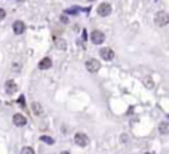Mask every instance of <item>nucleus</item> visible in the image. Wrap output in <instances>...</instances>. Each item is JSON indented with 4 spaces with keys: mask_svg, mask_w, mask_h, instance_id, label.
Instances as JSON below:
<instances>
[{
    "mask_svg": "<svg viewBox=\"0 0 169 154\" xmlns=\"http://www.w3.org/2000/svg\"><path fill=\"white\" fill-rule=\"evenodd\" d=\"M154 22L159 25V27H165L169 24V15L166 12H157L156 17H154Z\"/></svg>",
    "mask_w": 169,
    "mask_h": 154,
    "instance_id": "obj_1",
    "label": "nucleus"
},
{
    "mask_svg": "<svg viewBox=\"0 0 169 154\" xmlns=\"http://www.w3.org/2000/svg\"><path fill=\"white\" fill-rule=\"evenodd\" d=\"M84 65H86V68H88V71H91V73H97V71L100 70V67H101L100 61H98V59H94V58L88 59Z\"/></svg>",
    "mask_w": 169,
    "mask_h": 154,
    "instance_id": "obj_2",
    "label": "nucleus"
},
{
    "mask_svg": "<svg viewBox=\"0 0 169 154\" xmlns=\"http://www.w3.org/2000/svg\"><path fill=\"white\" fill-rule=\"evenodd\" d=\"M74 142H76L79 147H86V145L89 144V138H88L86 134L79 132V134H76V137H74Z\"/></svg>",
    "mask_w": 169,
    "mask_h": 154,
    "instance_id": "obj_3",
    "label": "nucleus"
},
{
    "mask_svg": "<svg viewBox=\"0 0 169 154\" xmlns=\"http://www.w3.org/2000/svg\"><path fill=\"white\" fill-rule=\"evenodd\" d=\"M98 15H101V17H108L110 14H111V5L110 3H101L100 6H98Z\"/></svg>",
    "mask_w": 169,
    "mask_h": 154,
    "instance_id": "obj_4",
    "label": "nucleus"
},
{
    "mask_svg": "<svg viewBox=\"0 0 169 154\" xmlns=\"http://www.w3.org/2000/svg\"><path fill=\"white\" fill-rule=\"evenodd\" d=\"M91 40H92V43L100 45V43H102V42L105 40V36H104V33H102V31L95 30V31H92V34H91Z\"/></svg>",
    "mask_w": 169,
    "mask_h": 154,
    "instance_id": "obj_5",
    "label": "nucleus"
},
{
    "mask_svg": "<svg viewBox=\"0 0 169 154\" xmlns=\"http://www.w3.org/2000/svg\"><path fill=\"white\" fill-rule=\"evenodd\" d=\"M100 55H101L102 59H105V61H111L114 58V52L110 48H102L101 51H100Z\"/></svg>",
    "mask_w": 169,
    "mask_h": 154,
    "instance_id": "obj_6",
    "label": "nucleus"
},
{
    "mask_svg": "<svg viewBox=\"0 0 169 154\" xmlns=\"http://www.w3.org/2000/svg\"><path fill=\"white\" fill-rule=\"evenodd\" d=\"M25 31V24L22 21H17L14 22V33L15 34H22Z\"/></svg>",
    "mask_w": 169,
    "mask_h": 154,
    "instance_id": "obj_7",
    "label": "nucleus"
},
{
    "mask_svg": "<svg viewBox=\"0 0 169 154\" xmlns=\"http://www.w3.org/2000/svg\"><path fill=\"white\" fill-rule=\"evenodd\" d=\"M14 124L15 126H25L27 124V119L22 114H15L14 116Z\"/></svg>",
    "mask_w": 169,
    "mask_h": 154,
    "instance_id": "obj_8",
    "label": "nucleus"
},
{
    "mask_svg": "<svg viewBox=\"0 0 169 154\" xmlns=\"http://www.w3.org/2000/svg\"><path fill=\"white\" fill-rule=\"evenodd\" d=\"M5 89H6V92H8V93H15V92L18 90V86L15 85V82L8 80V82H6V85H5Z\"/></svg>",
    "mask_w": 169,
    "mask_h": 154,
    "instance_id": "obj_9",
    "label": "nucleus"
},
{
    "mask_svg": "<svg viewBox=\"0 0 169 154\" xmlns=\"http://www.w3.org/2000/svg\"><path fill=\"white\" fill-rule=\"evenodd\" d=\"M51 67H52L51 58H43V59L39 62V68L40 70H49Z\"/></svg>",
    "mask_w": 169,
    "mask_h": 154,
    "instance_id": "obj_10",
    "label": "nucleus"
},
{
    "mask_svg": "<svg viewBox=\"0 0 169 154\" xmlns=\"http://www.w3.org/2000/svg\"><path fill=\"white\" fill-rule=\"evenodd\" d=\"M159 132L163 134V135H168L169 134V123L168 121H162V123L159 124Z\"/></svg>",
    "mask_w": 169,
    "mask_h": 154,
    "instance_id": "obj_11",
    "label": "nucleus"
},
{
    "mask_svg": "<svg viewBox=\"0 0 169 154\" xmlns=\"http://www.w3.org/2000/svg\"><path fill=\"white\" fill-rule=\"evenodd\" d=\"M33 111H34L36 116H42V114H43V110H42V107H40V104L39 102L33 104Z\"/></svg>",
    "mask_w": 169,
    "mask_h": 154,
    "instance_id": "obj_12",
    "label": "nucleus"
},
{
    "mask_svg": "<svg viewBox=\"0 0 169 154\" xmlns=\"http://www.w3.org/2000/svg\"><path fill=\"white\" fill-rule=\"evenodd\" d=\"M22 154H34V150L31 147H24L22 148Z\"/></svg>",
    "mask_w": 169,
    "mask_h": 154,
    "instance_id": "obj_13",
    "label": "nucleus"
},
{
    "mask_svg": "<svg viewBox=\"0 0 169 154\" xmlns=\"http://www.w3.org/2000/svg\"><path fill=\"white\" fill-rule=\"evenodd\" d=\"M40 139L43 141V142H48V144H53V139L51 137H40Z\"/></svg>",
    "mask_w": 169,
    "mask_h": 154,
    "instance_id": "obj_14",
    "label": "nucleus"
},
{
    "mask_svg": "<svg viewBox=\"0 0 169 154\" xmlns=\"http://www.w3.org/2000/svg\"><path fill=\"white\" fill-rule=\"evenodd\" d=\"M144 85L147 86V87H153V82H151V79H150V77H147V79L144 80Z\"/></svg>",
    "mask_w": 169,
    "mask_h": 154,
    "instance_id": "obj_15",
    "label": "nucleus"
},
{
    "mask_svg": "<svg viewBox=\"0 0 169 154\" xmlns=\"http://www.w3.org/2000/svg\"><path fill=\"white\" fill-rule=\"evenodd\" d=\"M5 17H6V12H5L3 9H0V21H2V19H5Z\"/></svg>",
    "mask_w": 169,
    "mask_h": 154,
    "instance_id": "obj_16",
    "label": "nucleus"
},
{
    "mask_svg": "<svg viewBox=\"0 0 169 154\" xmlns=\"http://www.w3.org/2000/svg\"><path fill=\"white\" fill-rule=\"evenodd\" d=\"M25 99H24V96H19V99H18V102L21 104V105H25V102H24Z\"/></svg>",
    "mask_w": 169,
    "mask_h": 154,
    "instance_id": "obj_17",
    "label": "nucleus"
},
{
    "mask_svg": "<svg viewBox=\"0 0 169 154\" xmlns=\"http://www.w3.org/2000/svg\"><path fill=\"white\" fill-rule=\"evenodd\" d=\"M56 43H59V48H62V49L65 48V45H64V42H62V40H59V42H56Z\"/></svg>",
    "mask_w": 169,
    "mask_h": 154,
    "instance_id": "obj_18",
    "label": "nucleus"
},
{
    "mask_svg": "<svg viewBox=\"0 0 169 154\" xmlns=\"http://www.w3.org/2000/svg\"><path fill=\"white\" fill-rule=\"evenodd\" d=\"M91 2H92V0H91Z\"/></svg>",
    "mask_w": 169,
    "mask_h": 154,
    "instance_id": "obj_19",
    "label": "nucleus"
}]
</instances>
